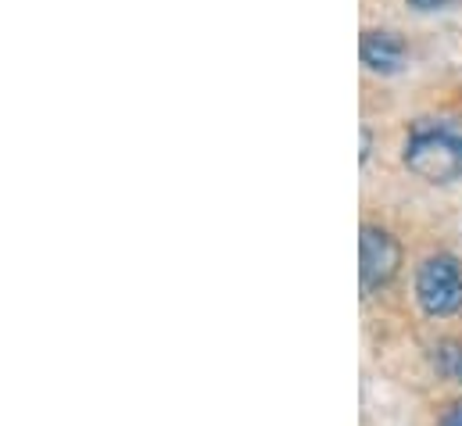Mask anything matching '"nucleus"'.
Returning <instances> with one entry per match:
<instances>
[{"mask_svg":"<svg viewBox=\"0 0 462 426\" xmlns=\"http://www.w3.org/2000/svg\"><path fill=\"white\" fill-rule=\"evenodd\" d=\"M405 165L427 183H452L462 176V136L452 125L420 122L405 140Z\"/></svg>","mask_w":462,"mask_h":426,"instance_id":"f257e3e1","label":"nucleus"},{"mask_svg":"<svg viewBox=\"0 0 462 426\" xmlns=\"http://www.w3.org/2000/svg\"><path fill=\"white\" fill-rule=\"evenodd\" d=\"M416 298L427 316H452L462 309V269L456 258L438 255L420 265Z\"/></svg>","mask_w":462,"mask_h":426,"instance_id":"f03ea898","label":"nucleus"},{"mask_svg":"<svg viewBox=\"0 0 462 426\" xmlns=\"http://www.w3.org/2000/svg\"><path fill=\"white\" fill-rule=\"evenodd\" d=\"M358 247H362V291H376L383 287L398 265H402V247L398 240L380 229V226H362V236H358Z\"/></svg>","mask_w":462,"mask_h":426,"instance_id":"7ed1b4c3","label":"nucleus"},{"mask_svg":"<svg viewBox=\"0 0 462 426\" xmlns=\"http://www.w3.org/2000/svg\"><path fill=\"white\" fill-rule=\"evenodd\" d=\"M405 43L398 32H383V29H373L362 36V61L369 72H380V76H394L405 69Z\"/></svg>","mask_w":462,"mask_h":426,"instance_id":"20e7f679","label":"nucleus"},{"mask_svg":"<svg viewBox=\"0 0 462 426\" xmlns=\"http://www.w3.org/2000/svg\"><path fill=\"white\" fill-rule=\"evenodd\" d=\"M434 362H438V369H441L448 380L462 384V344H441L438 355H434Z\"/></svg>","mask_w":462,"mask_h":426,"instance_id":"39448f33","label":"nucleus"},{"mask_svg":"<svg viewBox=\"0 0 462 426\" xmlns=\"http://www.w3.org/2000/svg\"><path fill=\"white\" fill-rule=\"evenodd\" d=\"M441 426H462V402H456V405L441 416Z\"/></svg>","mask_w":462,"mask_h":426,"instance_id":"423d86ee","label":"nucleus"},{"mask_svg":"<svg viewBox=\"0 0 462 426\" xmlns=\"http://www.w3.org/2000/svg\"><path fill=\"white\" fill-rule=\"evenodd\" d=\"M412 7H420V11H438V7H445V4H452V0H409Z\"/></svg>","mask_w":462,"mask_h":426,"instance_id":"0eeeda50","label":"nucleus"},{"mask_svg":"<svg viewBox=\"0 0 462 426\" xmlns=\"http://www.w3.org/2000/svg\"><path fill=\"white\" fill-rule=\"evenodd\" d=\"M369 151H373V136H369V129H362V154H358V158L365 162V158H369Z\"/></svg>","mask_w":462,"mask_h":426,"instance_id":"6e6552de","label":"nucleus"}]
</instances>
